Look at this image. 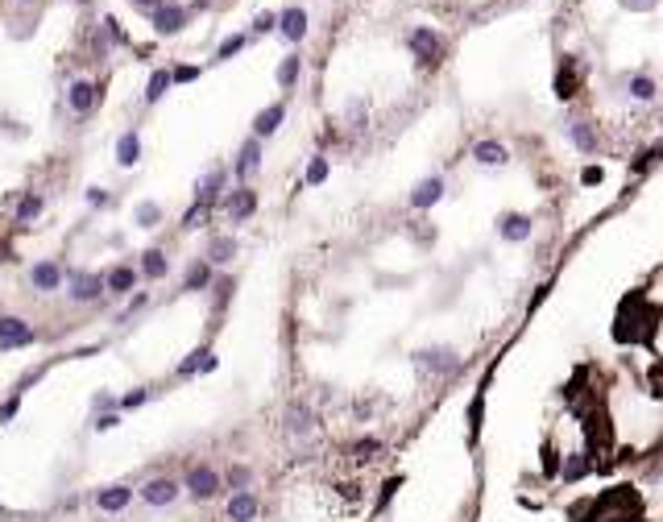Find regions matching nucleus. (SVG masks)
<instances>
[{"instance_id":"f257e3e1","label":"nucleus","mask_w":663,"mask_h":522,"mask_svg":"<svg viewBox=\"0 0 663 522\" xmlns=\"http://www.w3.org/2000/svg\"><path fill=\"white\" fill-rule=\"evenodd\" d=\"M187 493H191L195 502H212V497L220 493V473H216L212 464H195V469L187 473Z\"/></svg>"},{"instance_id":"f03ea898","label":"nucleus","mask_w":663,"mask_h":522,"mask_svg":"<svg viewBox=\"0 0 663 522\" xmlns=\"http://www.w3.org/2000/svg\"><path fill=\"white\" fill-rule=\"evenodd\" d=\"M410 54L423 62V67H436L443 54V38L436 34V29H427V25H419L415 34H410Z\"/></svg>"},{"instance_id":"7ed1b4c3","label":"nucleus","mask_w":663,"mask_h":522,"mask_svg":"<svg viewBox=\"0 0 663 522\" xmlns=\"http://www.w3.org/2000/svg\"><path fill=\"white\" fill-rule=\"evenodd\" d=\"M415 365H419L423 373H452V369L460 365V356L443 344H431V348H419V352H415Z\"/></svg>"},{"instance_id":"20e7f679","label":"nucleus","mask_w":663,"mask_h":522,"mask_svg":"<svg viewBox=\"0 0 663 522\" xmlns=\"http://www.w3.org/2000/svg\"><path fill=\"white\" fill-rule=\"evenodd\" d=\"M178 489H182V485H178L175 477H154V481L141 485V502H145V506H170L178 497Z\"/></svg>"},{"instance_id":"39448f33","label":"nucleus","mask_w":663,"mask_h":522,"mask_svg":"<svg viewBox=\"0 0 663 522\" xmlns=\"http://www.w3.org/2000/svg\"><path fill=\"white\" fill-rule=\"evenodd\" d=\"M34 344V328L17 315H0V348H21Z\"/></svg>"},{"instance_id":"423d86ee","label":"nucleus","mask_w":663,"mask_h":522,"mask_svg":"<svg viewBox=\"0 0 663 522\" xmlns=\"http://www.w3.org/2000/svg\"><path fill=\"white\" fill-rule=\"evenodd\" d=\"M443 191H448V187H443L440 174L423 178V182H419V187L410 191V208H415V212H427V208H436V203L443 199Z\"/></svg>"},{"instance_id":"0eeeda50","label":"nucleus","mask_w":663,"mask_h":522,"mask_svg":"<svg viewBox=\"0 0 663 522\" xmlns=\"http://www.w3.org/2000/svg\"><path fill=\"white\" fill-rule=\"evenodd\" d=\"M224 208H228V220H232V224H245V220L257 212V195H253L249 187H236V191L228 195V203H224Z\"/></svg>"},{"instance_id":"6e6552de","label":"nucleus","mask_w":663,"mask_h":522,"mask_svg":"<svg viewBox=\"0 0 663 522\" xmlns=\"http://www.w3.org/2000/svg\"><path fill=\"white\" fill-rule=\"evenodd\" d=\"M100 290H108V282H104L100 274H71V299H75V303L100 299Z\"/></svg>"},{"instance_id":"1a4fd4ad","label":"nucleus","mask_w":663,"mask_h":522,"mask_svg":"<svg viewBox=\"0 0 663 522\" xmlns=\"http://www.w3.org/2000/svg\"><path fill=\"white\" fill-rule=\"evenodd\" d=\"M129 502H133L129 485H108V489H100V493H95V506H100L104 514H121Z\"/></svg>"},{"instance_id":"9d476101","label":"nucleus","mask_w":663,"mask_h":522,"mask_svg":"<svg viewBox=\"0 0 663 522\" xmlns=\"http://www.w3.org/2000/svg\"><path fill=\"white\" fill-rule=\"evenodd\" d=\"M224 510H228V522H253V518H257V497H253L249 489H241V493H232V497H228V506H224Z\"/></svg>"},{"instance_id":"9b49d317","label":"nucleus","mask_w":663,"mask_h":522,"mask_svg":"<svg viewBox=\"0 0 663 522\" xmlns=\"http://www.w3.org/2000/svg\"><path fill=\"white\" fill-rule=\"evenodd\" d=\"M473 158H477L481 166H493V170H497V166H506V162H510V149H506L502 141L485 137V141H477V145H473Z\"/></svg>"},{"instance_id":"f8f14e48","label":"nucleus","mask_w":663,"mask_h":522,"mask_svg":"<svg viewBox=\"0 0 663 522\" xmlns=\"http://www.w3.org/2000/svg\"><path fill=\"white\" fill-rule=\"evenodd\" d=\"M278 29H282L286 42H303V38H307V13H303V8H286V13L278 17Z\"/></svg>"},{"instance_id":"ddd939ff","label":"nucleus","mask_w":663,"mask_h":522,"mask_svg":"<svg viewBox=\"0 0 663 522\" xmlns=\"http://www.w3.org/2000/svg\"><path fill=\"white\" fill-rule=\"evenodd\" d=\"M282 121H286V104H269V108H262V112L253 116V137H269V133H278Z\"/></svg>"},{"instance_id":"4468645a","label":"nucleus","mask_w":663,"mask_h":522,"mask_svg":"<svg viewBox=\"0 0 663 522\" xmlns=\"http://www.w3.org/2000/svg\"><path fill=\"white\" fill-rule=\"evenodd\" d=\"M497 232H502V241H514V245H518V241H527L530 236V216H523V212H506Z\"/></svg>"},{"instance_id":"2eb2a0df","label":"nucleus","mask_w":663,"mask_h":522,"mask_svg":"<svg viewBox=\"0 0 663 522\" xmlns=\"http://www.w3.org/2000/svg\"><path fill=\"white\" fill-rule=\"evenodd\" d=\"M182 25H187V8H178V4H166V8L154 13V29L158 34H178Z\"/></svg>"},{"instance_id":"dca6fc26","label":"nucleus","mask_w":663,"mask_h":522,"mask_svg":"<svg viewBox=\"0 0 663 522\" xmlns=\"http://www.w3.org/2000/svg\"><path fill=\"white\" fill-rule=\"evenodd\" d=\"M67 104H71L75 112H91V108H95V83H88V79H75V83H71V91H67Z\"/></svg>"},{"instance_id":"f3484780","label":"nucleus","mask_w":663,"mask_h":522,"mask_svg":"<svg viewBox=\"0 0 663 522\" xmlns=\"http://www.w3.org/2000/svg\"><path fill=\"white\" fill-rule=\"evenodd\" d=\"M262 166V137H249L245 145H241V158H236V174L245 178V174H253Z\"/></svg>"},{"instance_id":"a211bd4d","label":"nucleus","mask_w":663,"mask_h":522,"mask_svg":"<svg viewBox=\"0 0 663 522\" xmlns=\"http://www.w3.org/2000/svg\"><path fill=\"white\" fill-rule=\"evenodd\" d=\"M208 369H216V356L208 352V348H195L182 365H178V377H191V373H208Z\"/></svg>"},{"instance_id":"6ab92c4d","label":"nucleus","mask_w":663,"mask_h":522,"mask_svg":"<svg viewBox=\"0 0 663 522\" xmlns=\"http://www.w3.org/2000/svg\"><path fill=\"white\" fill-rule=\"evenodd\" d=\"M29 282H34L38 290H54V286L62 282V269H58L54 261H42V265H34V274H29Z\"/></svg>"},{"instance_id":"aec40b11","label":"nucleus","mask_w":663,"mask_h":522,"mask_svg":"<svg viewBox=\"0 0 663 522\" xmlns=\"http://www.w3.org/2000/svg\"><path fill=\"white\" fill-rule=\"evenodd\" d=\"M104 282H108V290H112V295H129L133 282H137V274H133L129 265H116V269H108V274H104Z\"/></svg>"},{"instance_id":"412c9836","label":"nucleus","mask_w":663,"mask_h":522,"mask_svg":"<svg viewBox=\"0 0 663 522\" xmlns=\"http://www.w3.org/2000/svg\"><path fill=\"white\" fill-rule=\"evenodd\" d=\"M220 187H224V170H212V174H203V182H199V191H195V203H216V195H220Z\"/></svg>"},{"instance_id":"4be33fe9","label":"nucleus","mask_w":663,"mask_h":522,"mask_svg":"<svg viewBox=\"0 0 663 522\" xmlns=\"http://www.w3.org/2000/svg\"><path fill=\"white\" fill-rule=\"evenodd\" d=\"M568 137L576 141L580 154H593V149H597V133L589 129V121H572V125H568Z\"/></svg>"},{"instance_id":"5701e85b","label":"nucleus","mask_w":663,"mask_h":522,"mask_svg":"<svg viewBox=\"0 0 663 522\" xmlns=\"http://www.w3.org/2000/svg\"><path fill=\"white\" fill-rule=\"evenodd\" d=\"M232 257H236V241H232V236H216V241L208 245V261H212V265H228Z\"/></svg>"},{"instance_id":"b1692460","label":"nucleus","mask_w":663,"mask_h":522,"mask_svg":"<svg viewBox=\"0 0 663 522\" xmlns=\"http://www.w3.org/2000/svg\"><path fill=\"white\" fill-rule=\"evenodd\" d=\"M137 158H141V141H137V133H125L116 141V162L121 166H137Z\"/></svg>"},{"instance_id":"393cba45","label":"nucleus","mask_w":663,"mask_h":522,"mask_svg":"<svg viewBox=\"0 0 663 522\" xmlns=\"http://www.w3.org/2000/svg\"><path fill=\"white\" fill-rule=\"evenodd\" d=\"M286 431H290V435H307L311 431V410H307V406H299V402H295V406L286 410Z\"/></svg>"},{"instance_id":"a878e982","label":"nucleus","mask_w":663,"mask_h":522,"mask_svg":"<svg viewBox=\"0 0 663 522\" xmlns=\"http://www.w3.org/2000/svg\"><path fill=\"white\" fill-rule=\"evenodd\" d=\"M175 83V75H170V71H154V75H149V83H145V100H149V104H158V100H162V95H166V87Z\"/></svg>"},{"instance_id":"bb28decb","label":"nucleus","mask_w":663,"mask_h":522,"mask_svg":"<svg viewBox=\"0 0 663 522\" xmlns=\"http://www.w3.org/2000/svg\"><path fill=\"white\" fill-rule=\"evenodd\" d=\"M141 274H145V278H166V253H162V249H149V253L141 257Z\"/></svg>"},{"instance_id":"cd10ccee","label":"nucleus","mask_w":663,"mask_h":522,"mask_svg":"<svg viewBox=\"0 0 663 522\" xmlns=\"http://www.w3.org/2000/svg\"><path fill=\"white\" fill-rule=\"evenodd\" d=\"M208 282H212V261H199L187 269V290H203Z\"/></svg>"},{"instance_id":"c85d7f7f","label":"nucleus","mask_w":663,"mask_h":522,"mask_svg":"<svg viewBox=\"0 0 663 522\" xmlns=\"http://www.w3.org/2000/svg\"><path fill=\"white\" fill-rule=\"evenodd\" d=\"M630 95L634 100H655V79L651 75H634L630 79Z\"/></svg>"},{"instance_id":"c756f323","label":"nucleus","mask_w":663,"mask_h":522,"mask_svg":"<svg viewBox=\"0 0 663 522\" xmlns=\"http://www.w3.org/2000/svg\"><path fill=\"white\" fill-rule=\"evenodd\" d=\"M295 79H299V54L282 58V67H278V83L282 87H295Z\"/></svg>"},{"instance_id":"7c9ffc66","label":"nucleus","mask_w":663,"mask_h":522,"mask_svg":"<svg viewBox=\"0 0 663 522\" xmlns=\"http://www.w3.org/2000/svg\"><path fill=\"white\" fill-rule=\"evenodd\" d=\"M38 212H42V199H38V195H25V199L17 203V224H29Z\"/></svg>"},{"instance_id":"2f4dec72","label":"nucleus","mask_w":663,"mask_h":522,"mask_svg":"<svg viewBox=\"0 0 663 522\" xmlns=\"http://www.w3.org/2000/svg\"><path fill=\"white\" fill-rule=\"evenodd\" d=\"M158 220H162V208H158V203H141V208H137V224H141V228H154Z\"/></svg>"},{"instance_id":"473e14b6","label":"nucleus","mask_w":663,"mask_h":522,"mask_svg":"<svg viewBox=\"0 0 663 522\" xmlns=\"http://www.w3.org/2000/svg\"><path fill=\"white\" fill-rule=\"evenodd\" d=\"M323 178H328V158H311L307 162V182L311 187H319Z\"/></svg>"},{"instance_id":"72a5a7b5","label":"nucleus","mask_w":663,"mask_h":522,"mask_svg":"<svg viewBox=\"0 0 663 522\" xmlns=\"http://www.w3.org/2000/svg\"><path fill=\"white\" fill-rule=\"evenodd\" d=\"M249 481H253V473H249V469H245V464H232V469H228V485H232V489H236V493H241V489H245V485H249Z\"/></svg>"},{"instance_id":"f704fd0d","label":"nucleus","mask_w":663,"mask_h":522,"mask_svg":"<svg viewBox=\"0 0 663 522\" xmlns=\"http://www.w3.org/2000/svg\"><path fill=\"white\" fill-rule=\"evenodd\" d=\"M241 46H245V34H232V38H224L220 50H216V58H232V54H236Z\"/></svg>"},{"instance_id":"c9c22d12","label":"nucleus","mask_w":663,"mask_h":522,"mask_svg":"<svg viewBox=\"0 0 663 522\" xmlns=\"http://www.w3.org/2000/svg\"><path fill=\"white\" fill-rule=\"evenodd\" d=\"M584 469H589V460L576 452L572 460H568V469H564V481H576V477H584Z\"/></svg>"},{"instance_id":"e433bc0d","label":"nucleus","mask_w":663,"mask_h":522,"mask_svg":"<svg viewBox=\"0 0 663 522\" xmlns=\"http://www.w3.org/2000/svg\"><path fill=\"white\" fill-rule=\"evenodd\" d=\"M145 398H149V390H133V394H125V398H121V406H125V410H133V406H141Z\"/></svg>"},{"instance_id":"4c0bfd02","label":"nucleus","mask_w":663,"mask_h":522,"mask_svg":"<svg viewBox=\"0 0 663 522\" xmlns=\"http://www.w3.org/2000/svg\"><path fill=\"white\" fill-rule=\"evenodd\" d=\"M170 75H175V83H191V79L199 75V67H175Z\"/></svg>"},{"instance_id":"58836bf2","label":"nucleus","mask_w":663,"mask_h":522,"mask_svg":"<svg viewBox=\"0 0 663 522\" xmlns=\"http://www.w3.org/2000/svg\"><path fill=\"white\" fill-rule=\"evenodd\" d=\"M659 0H622V8H630V13H647V8H655Z\"/></svg>"},{"instance_id":"ea45409f","label":"nucleus","mask_w":663,"mask_h":522,"mask_svg":"<svg viewBox=\"0 0 663 522\" xmlns=\"http://www.w3.org/2000/svg\"><path fill=\"white\" fill-rule=\"evenodd\" d=\"M274 21H278L274 13H262V17L253 21V29H257V34H269V29H274Z\"/></svg>"},{"instance_id":"a19ab883","label":"nucleus","mask_w":663,"mask_h":522,"mask_svg":"<svg viewBox=\"0 0 663 522\" xmlns=\"http://www.w3.org/2000/svg\"><path fill=\"white\" fill-rule=\"evenodd\" d=\"M116 423H121V419H116V415H100V419H95V431H112V427H116Z\"/></svg>"},{"instance_id":"79ce46f5","label":"nucleus","mask_w":663,"mask_h":522,"mask_svg":"<svg viewBox=\"0 0 663 522\" xmlns=\"http://www.w3.org/2000/svg\"><path fill=\"white\" fill-rule=\"evenodd\" d=\"M133 4H137V8H145V13H158V8H166L170 0H133Z\"/></svg>"},{"instance_id":"37998d69","label":"nucleus","mask_w":663,"mask_h":522,"mask_svg":"<svg viewBox=\"0 0 663 522\" xmlns=\"http://www.w3.org/2000/svg\"><path fill=\"white\" fill-rule=\"evenodd\" d=\"M13 415H17V398H8V402H4V406H0V423H8V419H13Z\"/></svg>"},{"instance_id":"c03bdc74","label":"nucleus","mask_w":663,"mask_h":522,"mask_svg":"<svg viewBox=\"0 0 663 522\" xmlns=\"http://www.w3.org/2000/svg\"><path fill=\"white\" fill-rule=\"evenodd\" d=\"M88 203H108V191H100V187H91V191H88Z\"/></svg>"},{"instance_id":"a18cd8bd","label":"nucleus","mask_w":663,"mask_h":522,"mask_svg":"<svg viewBox=\"0 0 663 522\" xmlns=\"http://www.w3.org/2000/svg\"><path fill=\"white\" fill-rule=\"evenodd\" d=\"M584 182H589V187H593V182H601V166H589V170H584Z\"/></svg>"},{"instance_id":"49530a36","label":"nucleus","mask_w":663,"mask_h":522,"mask_svg":"<svg viewBox=\"0 0 663 522\" xmlns=\"http://www.w3.org/2000/svg\"><path fill=\"white\" fill-rule=\"evenodd\" d=\"M0 514H4V506H0Z\"/></svg>"}]
</instances>
